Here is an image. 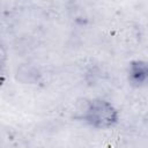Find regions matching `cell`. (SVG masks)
Segmentation results:
<instances>
[{
    "label": "cell",
    "instance_id": "1",
    "mask_svg": "<svg viewBox=\"0 0 148 148\" xmlns=\"http://www.w3.org/2000/svg\"><path fill=\"white\" fill-rule=\"evenodd\" d=\"M81 120L95 130H110L119 123V111L104 98H92L86 103Z\"/></svg>",
    "mask_w": 148,
    "mask_h": 148
},
{
    "label": "cell",
    "instance_id": "2",
    "mask_svg": "<svg viewBox=\"0 0 148 148\" xmlns=\"http://www.w3.org/2000/svg\"><path fill=\"white\" fill-rule=\"evenodd\" d=\"M127 81L135 88L148 86V61L132 60L127 67Z\"/></svg>",
    "mask_w": 148,
    "mask_h": 148
}]
</instances>
